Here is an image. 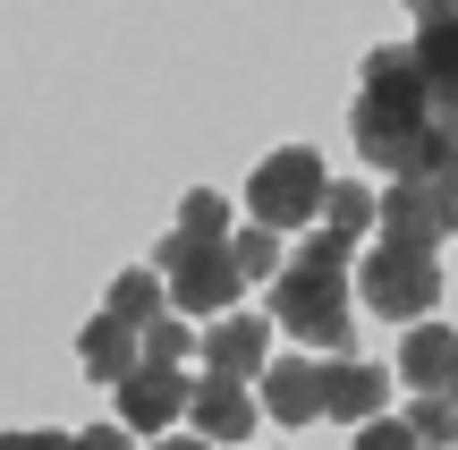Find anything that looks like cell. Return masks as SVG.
<instances>
[{
    "label": "cell",
    "instance_id": "obj_8",
    "mask_svg": "<svg viewBox=\"0 0 458 450\" xmlns=\"http://www.w3.org/2000/svg\"><path fill=\"white\" fill-rule=\"evenodd\" d=\"M382 400H391V374L382 366H365V357H331L323 366V417L365 425V417H382Z\"/></svg>",
    "mask_w": 458,
    "mask_h": 450
},
{
    "label": "cell",
    "instance_id": "obj_15",
    "mask_svg": "<svg viewBox=\"0 0 458 450\" xmlns=\"http://www.w3.org/2000/svg\"><path fill=\"white\" fill-rule=\"evenodd\" d=\"M323 221H331L340 238H365V230L382 221V196H365L357 179H331V204H323Z\"/></svg>",
    "mask_w": 458,
    "mask_h": 450
},
{
    "label": "cell",
    "instance_id": "obj_12",
    "mask_svg": "<svg viewBox=\"0 0 458 450\" xmlns=\"http://www.w3.org/2000/svg\"><path fill=\"white\" fill-rule=\"evenodd\" d=\"M263 417L314 425V417H323V366H306V357H272V366H263Z\"/></svg>",
    "mask_w": 458,
    "mask_h": 450
},
{
    "label": "cell",
    "instance_id": "obj_2",
    "mask_svg": "<svg viewBox=\"0 0 458 450\" xmlns=\"http://www.w3.org/2000/svg\"><path fill=\"white\" fill-rule=\"evenodd\" d=\"M348 255H357V238H340L331 221L306 247H289V264H280V332L289 340H306V349H348L357 340V323H348Z\"/></svg>",
    "mask_w": 458,
    "mask_h": 450
},
{
    "label": "cell",
    "instance_id": "obj_11",
    "mask_svg": "<svg viewBox=\"0 0 458 450\" xmlns=\"http://www.w3.org/2000/svg\"><path fill=\"white\" fill-rule=\"evenodd\" d=\"M204 366L213 374H263L272 366V323H255V315H213V332H204Z\"/></svg>",
    "mask_w": 458,
    "mask_h": 450
},
{
    "label": "cell",
    "instance_id": "obj_25",
    "mask_svg": "<svg viewBox=\"0 0 458 450\" xmlns=\"http://www.w3.org/2000/svg\"><path fill=\"white\" fill-rule=\"evenodd\" d=\"M442 170H458V128H450V162H442Z\"/></svg>",
    "mask_w": 458,
    "mask_h": 450
},
{
    "label": "cell",
    "instance_id": "obj_6",
    "mask_svg": "<svg viewBox=\"0 0 458 450\" xmlns=\"http://www.w3.org/2000/svg\"><path fill=\"white\" fill-rule=\"evenodd\" d=\"M111 391H119V425H128V434H162V425H179L187 400H196V383H187L179 366H162V357H145V366H136L128 383H111Z\"/></svg>",
    "mask_w": 458,
    "mask_h": 450
},
{
    "label": "cell",
    "instance_id": "obj_14",
    "mask_svg": "<svg viewBox=\"0 0 458 450\" xmlns=\"http://www.w3.org/2000/svg\"><path fill=\"white\" fill-rule=\"evenodd\" d=\"M102 306H111L119 323H136V332H145V323H162V306H170V281H162V264H145V272H119Z\"/></svg>",
    "mask_w": 458,
    "mask_h": 450
},
{
    "label": "cell",
    "instance_id": "obj_22",
    "mask_svg": "<svg viewBox=\"0 0 458 450\" xmlns=\"http://www.w3.org/2000/svg\"><path fill=\"white\" fill-rule=\"evenodd\" d=\"M77 450H128V425H85Z\"/></svg>",
    "mask_w": 458,
    "mask_h": 450
},
{
    "label": "cell",
    "instance_id": "obj_13",
    "mask_svg": "<svg viewBox=\"0 0 458 450\" xmlns=\"http://www.w3.org/2000/svg\"><path fill=\"white\" fill-rule=\"evenodd\" d=\"M416 68H425L433 102L458 119V17H425V34H416Z\"/></svg>",
    "mask_w": 458,
    "mask_h": 450
},
{
    "label": "cell",
    "instance_id": "obj_19",
    "mask_svg": "<svg viewBox=\"0 0 458 450\" xmlns=\"http://www.w3.org/2000/svg\"><path fill=\"white\" fill-rule=\"evenodd\" d=\"M357 450H425V434H416V425H382V417H365V425H357Z\"/></svg>",
    "mask_w": 458,
    "mask_h": 450
},
{
    "label": "cell",
    "instance_id": "obj_20",
    "mask_svg": "<svg viewBox=\"0 0 458 450\" xmlns=\"http://www.w3.org/2000/svg\"><path fill=\"white\" fill-rule=\"evenodd\" d=\"M179 230H213V238H229V204H221V196H187V204H179Z\"/></svg>",
    "mask_w": 458,
    "mask_h": 450
},
{
    "label": "cell",
    "instance_id": "obj_17",
    "mask_svg": "<svg viewBox=\"0 0 458 450\" xmlns=\"http://www.w3.org/2000/svg\"><path fill=\"white\" fill-rule=\"evenodd\" d=\"M229 247H238L246 281H272V272H280V230H272V221H246V230H229Z\"/></svg>",
    "mask_w": 458,
    "mask_h": 450
},
{
    "label": "cell",
    "instance_id": "obj_1",
    "mask_svg": "<svg viewBox=\"0 0 458 450\" xmlns=\"http://www.w3.org/2000/svg\"><path fill=\"white\" fill-rule=\"evenodd\" d=\"M450 128H458V119L433 102L416 51L382 43L374 60H365V77H357V111H348L357 153L382 170V179H416V170H442L450 162Z\"/></svg>",
    "mask_w": 458,
    "mask_h": 450
},
{
    "label": "cell",
    "instance_id": "obj_7",
    "mask_svg": "<svg viewBox=\"0 0 458 450\" xmlns=\"http://www.w3.org/2000/svg\"><path fill=\"white\" fill-rule=\"evenodd\" d=\"M187 417H196V434H213V442H246L255 417H263V400H246V374H213V366H204Z\"/></svg>",
    "mask_w": 458,
    "mask_h": 450
},
{
    "label": "cell",
    "instance_id": "obj_3",
    "mask_svg": "<svg viewBox=\"0 0 458 450\" xmlns=\"http://www.w3.org/2000/svg\"><path fill=\"white\" fill-rule=\"evenodd\" d=\"M153 264H162V281H170V306H179L187 323H213L238 306V289H246V264H238V247L213 230H170L162 247H153Z\"/></svg>",
    "mask_w": 458,
    "mask_h": 450
},
{
    "label": "cell",
    "instance_id": "obj_24",
    "mask_svg": "<svg viewBox=\"0 0 458 450\" xmlns=\"http://www.w3.org/2000/svg\"><path fill=\"white\" fill-rule=\"evenodd\" d=\"M153 450H221L213 434H196V442H153Z\"/></svg>",
    "mask_w": 458,
    "mask_h": 450
},
{
    "label": "cell",
    "instance_id": "obj_21",
    "mask_svg": "<svg viewBox=\"0 0 458 450\" xmlns=\"http://www.w3.org/2000/svg\"><path fill=\"white\" fill-rule=\"evenodd\" d=\"M0 450H77V434H51V425H34V434H0Z\"/></svg>",
    "mask_w": 458,
    "mask_h": 450
},
{
    "label": "cell",
    "instance_id": "obj_10",
    "mask_svg": "<svg viewBox=\"0 0 458 450\" xmlns=\"http://www.w3.org/2000/svg\"><path fill=\"white\" fill-rule=\"evenodd\" d=\"M77 357H85V374H94V383H128V374L145 366V332H136V323H119L111 306H102V315L77 332Z\"/></svg>",
    "mask_w": 458,
    "mask_h": 450
},
{
    "label": "cell",
    "instance_id": "obj_5",
    "mask_svg": "<svg viewBox=\"0 0 458 450\" xmlns=\"http://www.w3.org/2000/svg\"><path fill=\"white\" fill-rule=\"evenodd\" d=\"M323 204H331V170L314 162V145L272 153V162H255V179H246V213L272 221V230H297V221H314Z\"/></svg>",
    "mask_w": 458,
    "mask_h": 450
},
{
    "label": "cell",
    "instance_id": "obj_16",
    "mask_svg": "<svg viewBox=\"0 0 458 450\" xmlns=\"http://www.w3.org/2000/svg\"><path fill=\"white\" fill-rule=\"evenodd\" d=\"M408 425L425 434V450H458V400H442V391H416Z\"/></svg>",
    "mask_w": 458,
    "mask_h": 450
},
{
    "label": "cell",
    "instance_id": "obj_9",
    "mask_svg": "<svg viewBox=\"0 0 458 450\" xmlns=\"http://www.w3.org/2000/svg\"><path fill=\"white\" fill-rule=\"evenodd\" d=\"M399 374H408L416 391H442V400H458V332L425 315L408 340H399Z\"/></svg>",
    "mask_w": 458,
    "mask_h": 450
},
{
    "label": "cell",
    "instance_id": "obj_18",
    "mask_svg": "<svg viewBox=\"0 0 458 450\" xmlns=\"http://www.w3.org/2000/svg\"><path fill=\"white\" fill-rule=\"evenodd\" d=\"M196 340H204V332H187L179 315H162V323H145V357H162V366H179V357L196 349Z\"/></svg>",
    "mask_w": 458,
    "mask_h": 450
},
{
    "label": "cell",
    "instance_id": "obj_4",
    "mask_svg": "<svg viewBox=\"0 0 458 450\" xmlns=\"http://www.w3.org/2000/svg\"><path fill=\"white\" fill-rule=\"evenodd\" d=\"M357 298L374 306L382 323H425L433 298H442V264H433L425 247H391V238H382L357 264Z\"/></svg>",
    "mask_w": 458,
    "mask_h": 450
},
{
    "label": "cell",
    "instance_id": "obj_23",
    "mask_svg": "<svg viewBox=\"0 0 458 450\" xmlns=\"http://www.w3.org/2000/svg\"><path fill=\"white\" fill-rule=\"evenodd\" d=\"M416 17H458V0H408Z\"/></svg>",
    "mask_w": 458,
    "mask_h": 450
}]
</instances>
